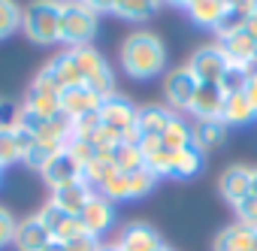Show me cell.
<instances>
[{
	"label": "cell",
	"mask_w": 257,
	"mask_h": 251,
	"mask_svg": "<svg viewBox=\"0 0 257 251\" xmlns=\"http://www.w3.org/2000/svg\"><path fill=\"white\" fill-rule=\"evenodd\" d=\"M164 64H167V49L149 31H137L121 43V67L131 79H155L164 70Z\"/></svg>",
	"instance_id": "1"
},
{
	"label": "cell",
	"mask_w": 257,
	"mask_h": 251,
	"mask_svg": "<svg viewBox=\"0 0 257 251\" xmlns=\"http://www.w3.org/2000/svg\"><path fill=\"white\" fill-rule=\"evenodd\" d=\"M22 31L37 46L61 43V0H34L22 10Z\"/></svg>",
	"instance_id": "2"
},
{
	"label": "cell",
	"mask_w": 257,
	"mask_h": 251,
	"mask_svg": "<svg viewBox=\"0 0 257 251\" xmlns=\"http://www.w3.org/2000/svg\"><path fill=\"white\" fill-rule=\"evenodd\" d=\"M97 13L88 10L82 0H70V4H61V43L79 49V46H88L91 37L97 34Z\"/></svg>",
	"instance_id": "3"
},
{
	"label": "cell",
	"mask_w": 257,
	"mask_h": 251,
	"mask_svg": "<svg viewBox=\"0 0 257 251\" xmlns=\"http://www.w3.org/2000/svg\"><path fill=\"white\" fill-rule=\"evenodd\" d=\"M70 55H73V61H76V67H79V73H82V82H85L94 94H100L103 100L115 94L112 70H109V64L103 61V55H100L97 49L79 46V49H70Z\"/></svg>",
	"instance_id": "4"
},
{
	"label": "cell",
	"mask_w": 257,
	"mask_h": 251,
	"mask_svg": "<svg viewBox=\"0 0 257 251\" xmlns=\"http://www.w3.org/2000/svg\"><path fill=\"white\" fill-rule=\"evenodd\" d=\"M100 121L103 128H112L124 143H137L140 140V131H137V106L121 97V94H112L100 103Z\"/></svg>",
	"instance_id": "5"
},
{
	"label": "cell",
	"mask_w": 257,
	"mask_h": 251,
	"mask_svg": "<svg viewBox=\"0 0 257 251\" xmlns=\"http://www.w3.org/2000/svg\"><path fill=\"white\" fill-rule=\"evenodd\" d=\"M227 67H230V64H227L221 46H203V49H197V52L191 55V61H188V70L194 73V79H197L200 85H218Z\"/></svg>",
	"instance_id": "6"
},
{
	"label": "cell",
	"mask_w": 257,
	"mask_h": 251,
	"mask_svg": "<svg viewBox=\"0 0 257 251\" xmlns=\"http://www.w3.org/2000/svg\"><path fill=\"white\" fill-rule=\"evenodd\" d=\"M218 46H221V52H224V58H227L230 67L248 70V76L257 73V43L245 31H236L233 37H224Z\"/></svg>",
	"instance_id": "7"
},
{
	"label": "cell",
	"mask_w": 257,
	"mask_h": 251,
	"mask_svg": "<svg viewBox=\"0 0 257 251\" xmlns=\"http://www.w3.org/2000/svg\"><path fill=\"white\" fill-rule=\"evenodd\" d=\"M197 85H200V82L194 79V73L188 70V64H185V67H176V70H170L167 79H164V97H167L170 106L188 109L191 100H194V94H197Z\"/></svg>",
	"instance_id": "8"
},
{
	"label": "cell",
	"mask_w": 257,
	"mask_h": 251,
	"mask_svg": "<svg viewBox=\"0 0 257 251\" xmlns=\"http://www.w3.org/2000/svg\"><path fill=\"white\" fill-rule=\"evenodd\" d=\"M40 176H43V182L55 191V188L70 185V182H79V179H82V167L76 164V158H73L67 149H61L58 155L49 158V164L40 170Z\"/></svg>",
	"instance_id": "9"
},
{
	"label": "cell",
	"mask_w": 257,
	"mask_h": 251,
	"mask_svg": "<svg viewBox=\"0 0 257 251\" xmlns=\"http://www.w3.org/2000/svg\"><path fill=\"white\" fill-rule=\"evenodd\" d=\"M37 218L46 224V230H49V233H52V239H58V242H70V239H76V236H82V233H85L82 221H79L76 215H67L64 209H58L55 203H46V206H43V212H40Z\"/></svg>",
	"instance_id": "10"
},
{
	"label": "cell",
	"mask_w": 257,
	"mask_h": 251,
	"mask_svg": "<svg viewBox=\"0 0 257 251\" xmlns=\"http://www.w3.org/2000/svg\"><path fill=\"white\" fill-rule=\"evenodd\" d=\"M79 221H82L85 233H91V236H97V239H100V233H106V230L115 224V206H112L106 197L94 194V197L88 200V206L82 209Z\"/></svg>",
	"instance_id": "11"
},
{
	"label": "cell",
	"mask_w": 257,
	"mask_h": 251,
	"mask_svg": "<svg viewBox=\"0 0 257 251\" xmlns=\"http://www.w3.org/2000/svg\"><path fill=\"white\" fill-rule=\"evenodd\" d=\"M100 103L103 97L94 94L88 85H76V88H67L61 91V112L70 115L73 121L82 118V115H91V112H100Z\"/></svg>",
	"instance_id": "12"
},
{
	"label": "cell",
	"mask_w": 257,
	"mask_h": 251,
	"mask_svg": "<svg viewBox=\"0 0 257 251\" xmlns=\"http://www.w3.org/2000/svg\"><path fill=\"white\" fill-rule=\"evenodd\" d=\"M218 191H221V197L230 206H236L239 200H245L251 194V167H242V164L227 167L224 176L218 179Z\"/></svg>",
	"instance_id": "13"
},
{
	"label": "cell",
	"mask_w": 257,
	"mask_h": 251,
	"mask_svg": "<svg viewBox=\"0 0 257 251\" xmlns=\"http://www.w3.org/2000/svg\"><path fill=\"white\" fill-rule=\"evenodd\" d=\"M118 248L121 251H161V233L149 224H127L118 236Z\"/></svg>",
	"instance_id": "14"
},
{
	"label": "cell",
	"mask_w": 257,
	"mask_h": 251,
	"mask_svg": "<svg viewBox=\"0 0 257 251\" xmlns=\"http://www.w3.org/2000/svg\"><path fill=\"white\" fill-rule=\"evenodd\" d=\"M91 197H94L91 185L79 179V182H70V185H64V188H55L49 203H55V206H58V209H64L67 215H76V218H79Z\"/></svg>",
	"instance_id": "15"
},
{
	"label": "cell",
	"mask_w": 257,
	"mask_h": 251,
	"mask_svg": "<svg viewBox=\"0 0 257 251\" xmlns=\"http://www.w3.org/2000/svg\"><path fill=\"white\" fill-rule=\"evenodd\" d=\"M49 242H52V233L46 230V224H43L37 215L19 221V227H16V239H13V245H16L19 251H43Z\"/></svg>",
	"instance_id": "16"
},
{
	"label": "cell",
	"mask_w": 257,
	"mask_h": 251,
	"mask_svg": "<svg viewBox=\"0 0 257 251\" xmlns=\"http://www.w3.org/2000/svg\"><path fill=\"white\" fill-rule=\"evenodd\" d=\"M227 137V124L221 118H209V121H197L191 124V146L197 152H212L224 143Z\"/></svg>",
	"instance_id": "17"
},
{
	"label": "cell",
	"mask_w": 257,
	"mask_h": 251,
	"mask_svg": "<svg viewBox=\"0 0 257 251\" xmlns=\"http://www.w3.org/2000/svg\"><path fill=\"white\" fill-rule=\"evenodd\" d=\"M197 121H209V118H221V109H224V94L218 85H197V94L188 106Z\"/></svg>",
	"instance_id": "18"
},
{
	"label": "cell",
	"mask_w": 257,
	"mask_h": 251,
	"mask_svg": "<svg viewBox=\"0 0 257 251\" xmlns=\"http://www.w3.org/2000/svg\"><path fill=\"white\" fill-rule=\"evenodd\" d=\"M254 227H245V224H230L224 227L218 236H215V245L212 251H251L254 248Z\"/></svg>",
	"instance_id": "19"
},
{
	"label": "cell",
	"mask_w": 257,
	"mask_h": 251,
	"mask_svg": "<svg viewBox=\"0 0 257 251\" xmlns=\"http://www.w3.org/2000/svg\"><path fill=\"white\" fill-rule=\"evenodd\" d=\"M170 121H173V112H170L167 106L152 103V106H140V109H137V131H140V137H143V134L164 137V131L170 128Z\"/></svg>",
	"instance_id": "20"
},
{
	"label": "cell",
	"mask_w": 257,
	"mask_h": 251,
	"mask_svg": "<svg viewBox=\"0 0 257 251\" xmlns=\"http://www.w3.org/2000/svg\"><path fill=\"white\" fill-rule=\"evenodd\" d=\"M164 0H115L112 13L124 22H149L158 10H161Z\"/></svg>",
	"instance_id": "21"
},
{
	"label": "cell",
	"mask_w": 257,
	"mask_h": 251,
	"mask_svg": "<svg viewBox=\"0 0 257 251\" xmlns=\"http://www.w3.org/2000/svg\"><path fill=\"white\" fill-rule=\"evenodd\" d=\"M257 118V112H254V106L248 103V97H245V91L242 94H230V97H224V109H221V121L227 124H233V128H239V124H248V121H254Z\"/></svg>",
	"instance_id": "22"
},
{
	"label": "cell",
	"mask_w": 257,
	"mask_h": 251,
	"mask_svg": "<svg viewBox=\"0 0 257 251\" xmlns=\"http://www.w3.org/2000/svg\"><path fill=\"white\" fill-rule=\"evenodd\" d=\"M49 70L55 73V82H58V88H61V91L76 88V85H85V82H82V73H79V67H76V61H73V55H70V52L55 55V58L49 61Z\"/></svg>",
	"instance_id": "23"
},
{
	"label": "cell",
	"mask_w": 257,
	"mask_h": 251,
	"mask_svg": "<svg viewBox=\"0 0 257 251\" xmlns=\"http://www.w3.org/2000/svg\"><path fill=\"white\" fill-rule=\"evenodd\" d=\"M22 106H25V109H31L34 115H40L43 121H52V118L61 112V94H52V91H37V88H31Z\"/></svg>",
	"instance_id": "24"
},
{
	"label": "cell",
	"mask_w": 257,
	"mask_h": 251,
	"mask_svg": "<svg viewBox=\"0 0 257 251\" xmlns=\"http://www.w3.org/2000/svg\"><path fill=\"white\" fill-rule=\"evenodd\" d=\"M200 170H203V152H197L194 146H188L182 152H173L170 176H176V179H194Z\"/></svg>",
	"instance_id": "25"
},
{
	"label": "cell",
	"mask_w": 257,
	"mask_h": 251,
	"mask_svg": "<svg viewBox=\"0 0 257 251\" xmlns=\"http://www.w3.org/2000/svg\"><path fill=\"white\" fill-rule=\"evenodd\" d=\"M224 10H227L224 0H194V4L188 7V16H191L194 25L215 31V25H218V19L224 16Z\"/></svg>",
	"instance_id": "26"
},
{
	"label": "cell",
	"mask_w": 257,
	"mask_h": 251,
	"mask_svg": "<svg viewBox=\"0 0 257 251\" xmlns=\"http://www.w3.org/2000/svg\"><path fill=\"white\" fill-rule=\"evenodd\" d=\"M112 152H115V149H112ZM112 152H97V158L82 170V182H88L91 188H100L109 176H115V173H118V167H115Z\"/></svg>",
	"instance_id": "27"
},
{
	"label": "cell",
	"mask_w": 257,
	"mask_h": 251,
	"mask_svg": "<svg viewBox=\"0 0 257 251\" xmlns=\"http://www.w3.org/2000/svg\"><path fill=\"white\" fill-rule=\"evenodd\" d=\"M112 158H115L118 173H127V176L146 167V158H143V152H140V146H137V143H121V146H115Z\"/></svg>",
	"instance_id": "28"
},
{
	"label": "cell",
	"mask_w": 257,
	"mask_h": 251,
	"mask_svg": "<svg viewBox=\"0 0 257 251\" xmlns=\"http://www.w3.org/2000/svg\"><path fill=\"white\" fill-rule=\"evenodd\" d=\"M161 140H164V149H170V152H182V149H188V146H191V124H185V118L173 115L170 128L164 131Z\"/></svg>",
	"instance_id": "29"
},
{
	"label": "cell",
	"mask_w": 257,
	"mask_h": 251,
	"mask_svg": "<svg viewBox=\"0 0 257 251\" xmlns=\"http://www.w3.org/2000/svg\"><path fill=\"white\" fill-rule=\"evenodd\" d=\"M97 191H100V197H106L109 203L131 200V179H127V173H115V176H109Z\"/></svg>",
	"instance_id": "30"
},
{
	"label": "cell",
	"mask_w": 257,
	"mask_h": 251,
	"mask_svg": "<svg viewBox=\"0 0 257 251\" xmlns=\"http://www.w3.org/2000/svg\"><path fill=\"white\" fill-rule=\"evenodd\" d=\"M22 28V7L16 0H0V40L13 37Z\"/></svg>",
	"instance_id": "31"
},
{
	"label": "cell",
	"mask_w": 257,
	"mask_h": 251,
	"mask_svg": "<svg viewBox=\"0 0 257 251\" xmlns=\"http://www.w3.org/2000/svg\"><path fill=\"white\" fill-rule=\"evenodd\" d=\"M16 161H22L19 146H16V131H13V124H0V170Z\"/></svg>",
	"instance_id": "32"
},
{
	"label": "cell",
	"mask_w": 257,
	"mask_h": 251,
	"mask_svg": "<svg viewBox=\"0 0 257 251\" xmlns=\"http://www.w3.org/2000/svg\"><path fill=\"white\" fill-rule=\"evenodd\" d=\"M131 179V200H140V197H149L152 191H155V185H158V176L149 170V167H143V170H137V173H131L127 176Z\"/></svg>",
	"instance_id": "33"
},
{
	"label": "cell",
	"mask_w": 257,
	"mask_h": 251,
	"mask_svg": "<svg viewBox=\"0 0 257 251\" xmlns=\"http://www.w3.org/2000/svg\"><path fill=\"white\" fill-rule=\"evenodd\" d=\"M245 85H248V70H239V67H227L224 76H221V82H218V88H221L224 97H230V94H242Z\"/></svg>",
	"instance_id": "34"
},
{
	"label": "cell",
	"mask_w": 257,
	"mask_h": 251,
	"mask_svg": "<svg viewBox=\"0 0 257 251\" xmlns=\"http://www.w3.org/2000/svg\"><path fill=\"white\" fill-rule=\"evenodd\" d=\"M236 31H245V16H242L239 10L227 7L224 16H221L218 25H215V34H218V40H224V37H233Z\"/></svg>",
	"instance_id": "35"
},
{
	"label": "cell",
	"mask_w": 257,
	"mask_h": 251,
	"mask_svg": "<svg viewBox=\"0 0 257 251\" xmlns=\"http://www.w3.org/2000/svg\"><path fill=\"white\" fill-rule=\"evenodd\" d=\"M97 128H100V112L82 115V118L73 121V140H85V143H91L94 134H97Z\"/></svg>",
	"instance_id": "36"
},
{
	"label": "cell",
	"mask_w": 257,
	"mask_h": 251,
	"mask_svg": "<svg viewBox=\"0 0 257 251\" xmlns=\"http://www.w3.org/2000/svg\"><path fill=\"white\" fill-rule=\"evenodd\" d=\"M233 209H236L239 224H245V227H254V230H257V197H254V194H248L245 200H239Z\"/></svg>",
	"instance_id": "37"
},
{
	"label": "cell",
	"mask_w": 257,
	"mask_h": 251,
	"mask_svg": "<svg viewBox=\"0 0 257 251\" xmlns=\"http://www.w3.org/2000/svg\"><path fill=\"white\" fill-rule=\"evenodd\" d=\"M67 152L76 158V164H79L82 170L97 158V149H94L91 143H85V140H70V143H67Z\"/></svg>",
	"instance_id": "38"
},
{
	"label": "cell",
	"mask_w": 257,
	"mask_h": 251,
	"mask_svg": "<svg viewBox=\"0 0 257 251\" xmlns=\"http://www.w3.org/2000/svg\"><path fill=\"white\" fill-rule=\"evenodd\" d=\"M61 149H52V146H46V143H37L28 155H25V164L31 167V170H43L46 164H49V158L52 155H58Z\"/></svg>",
	"instance_id": "39"
},
{
	"label": "cell",
	"mask_w": 257,
	"mask_h": 251,
	"mask_svg": "<svg viewBox=\"0 0 257 251\" xmlns=\"http://www.w3.org/2000/svg\"><path fill=\"white\" fill-rule=\"evenodd\" d=\"M16 227H19V221L13 218V212L0 206V248L13 245V239H16Z\"/></svg>",
	"instance_id": "40"
},
{
	"label": "cell",
	"mask_w": 257,
	"mask_h": 251,
	"mask_svg": "<svg viewBox=\"0 0 257 251\" xmlns=\"http://www.w3.org/2000/svg\"><path fill=\"white\" fill-rule=\"evenodd\" d=\"M64 245H67V251H100L103 242L97 236H91V233H82V236H76V239H70Z\"/></svg>",
	"instance_id": "41"
},
{
	"label": "cell",
	"mask_w": 257,
	"mask_h": 251,
	"mask_svg": "<svg viewBox=\"0 0 257 251\" xmlns=\"http://www.w3.org/2000/svg\"><path fill=\"white\" fill-rule=\"evenodd\" d=\"M137 146H140L143 158H152L155 152H161V149H164V140H161V137H152V134H143V137L137 140Z\"/></svg>",
	"instance_id": "42"
},
{
	"label": "cell",
	"mask_w": 257,
	"mask_h": 251,
	"mask_svg": "<svg viewBox=\"0 0 257 251\" xmlns=\"http://www.w3.org/2000/svg\"><path fill=\"white\" fill-rule=\"evenodd\" d=\"M224 4H227V7H233V10H239L245 19L257 10V0H224Z\"/></svg>",
	"instance_id": "43"
},
{
	"label": "cell",
	"mask_w": 257,
	"mask_h": 251,
	"mask_svg": "<svg viewBox=\"0 0 257 251\" xmlns=\"http://www.w3.org/2000/svg\"><path fill=\"white\" fill-rule=\"evenodd\" d=\"M245 97H248V103H251V106H254V112H257V73H251V76H248Z\"/></svg>",
	"instance_id": "44"
},
{
	"label": "cell",
	"mask_w": 257,
	"mask_h": 251,
	"mask_svg": "<svg viewBox=\"0 0 257 251\" xmlns=\"http://www.w3.org/2000/svg\"><path fill=\"white\" fill-rule=\"evenodd\" d=\"M82 4L100 16V13H112V4H115V0H82Z\"/></svg>",
	"instance_id": "45"
},
{
	"label": "cell",
	"mask_w": 257,
	"mask_h": 251,
	"mask_svg": "<svg viewBox=\"0 0 257 251\" xmlns=\"http://www.w3.org/2000/svg\"><path fill=\"white\" fill-rule=\"evenodd\" d=\"M245 34H248V37H251V40L257 43V10H254V13H251L248 19H245Z\"/></svg>",
	"instance_id": "46"
},
{
	"label": "cell",
	"mask_w": 257,
	"mask_h": 251,
	"mask_svg": "<svg viewBox=\"0 0 257 251\" xmlns=\"http://www.w3.org/2000/svg\"><path fill=\"white\" fill-rule=\"evenodd\" d=\"M43 251H67V245H64V242H58V239H52Z\"/></svg>",
	"instance_id": "47"
},
{
	"label": "cell",
	"mask_w": 257,
	"mask_h": 251,
	"mask_svg": "<svg viewBox=\"0 0 257 251\" xmlns=\"http://www.w3.org/2000/svg\"><path fill=\"white\" fill-rule=\"evenodd\" d=\"M251 194L257 197V167H251Z\"/></svg>",
	"instance_id": "48"
},
{
	"label": "cell",
	"mask_w": 257,
	"mask_h": 251,
	"mask_svg": "<svg viewBox=\"0 0 257 251\" xmlns=\"http://www.w3.org/2000/svg\"><path fill=\"white\" fill-rule=\"evenodd\" d=\"M170 4H176V7H185V10H188V7L194 4V0H170Z\"/></svg>",
	"instance_id": "49"
},
{
	"label": "cell",
	"mask_w": 257,
	"mask_h": 251,
	"mask_svg": "<svg viewBox=\"0 0 257 251\" xmlns=\"http://www.w3.org/2000/svg\"><path fill=\"white\" fill-rule=\"evenodd\" d=\"M100 251H121V248H118V242H112V245H100Z\"/></svg>",
	"instance_id": "50"
},
{
	"label": "cell",
	"mask_w": 257,
	"mask_h": 251,
	"mask_svg": "<svg viewBox=\"0 0 257 251\" xmlns=\"http://www.w3.org/2000/svg\"><path fill=\"white\" fill-rule=\"evenodd\" d=\"M251 251H257V233H254V248H251Z\"/></svg>",
	"instance_id": "51"
},
{
	"label": "cell",
	"mask_w": 257,
	"mask_h": 251,
	"mask_svg": "<svg viewBox=\"0 0 257 251\" xmlns=\"http://www.w3.org/2000/svg\"><path fill=\"white\" fill-rule=\"evenodd\" d=\"M161 251H170V248H167V245H164V248H161Z\"/></svg>",
	"instance_id": "52"
},
{
	"label": "cell",
	"mask_w": 257,
	"mask_h": 251,
	"mask_svg": "<svg viewBox=\"0 0 257 251\" xmlns=\"http://www.w3.org/2000/svg\"><path fill=\"white\" fill-rule=\"evenodd\" d=\"M61 4H70V0H61Z\"/></svg>",
	"instance_id": "53"
},
{
	"label": "cell",
	"mask_w": 257,
	"mask_h": 251,
	"mask_svg": "<svg viewBox=\"0 0 257 251\" xmlns=\"http://www.w3.org/2000/svg\"><path fill=\"white\" fill-rule=\"evenodd\" d=\"M0 106H4V103H0Z\"/></svg>",
	"instance_id": "54"
}]
</instances>
